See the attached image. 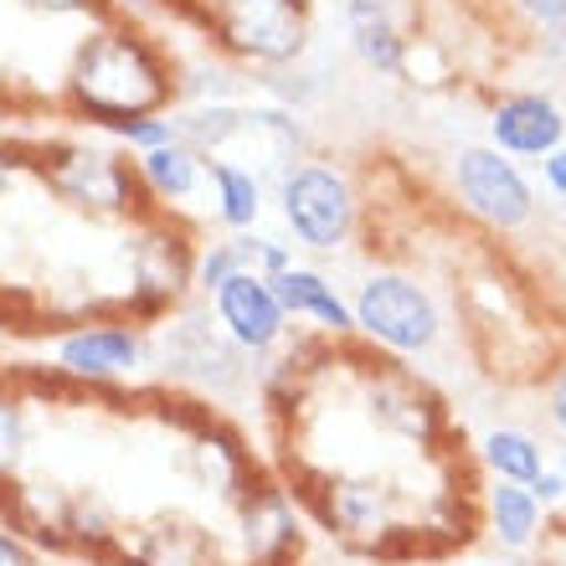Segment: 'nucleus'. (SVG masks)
Returning <instances> with one entry per match:
<instances>
[{
    "mask_svg": "<svg viewBox=\"0 0 566 566\" xmlns=\"http://www.w3.org/2000/svg\"><path fill=\"white\" fill-rule=\"evenodd\" d=\"M176 104L180 67L149 27L129 15H98L77 36L67 73H62V108L77 124L119 129L124 119H155Z\"/></svg>",
    "mask_w": 566,
    "mask_h": 566,
    "instance_id": "nucleus-1",
    "label": "nucleus"
},
{
    "mask_svg": "<svg viewBox=\"0 0 566 566\" xmlns=\"http://www.w3.org/2000/svg\"><path fill=\"white\" fill-rule=\"evenodd\" d=\"M46 180V191L62 207L83 211L93 222H139L149 217V196L139 186V170L108 145H83V139H62L42 145L36 160H27Z\"/></svg>",
    "mask_w": 566,
    "mask_h": 566,
    "instance_id": "nucleus-2",
    "label": "nucleus"
},
{
    "mask_svg": "<svg viewBox=\"0 0 566 566\" xmlns=\"http://www.w3.org/2000/svg\"><path fill=\"white\" fill-rule=\"evenodd\" d=\"M196 27L222 57L279 73L294 67L310 46V0H207Z\"/></svg>",
    "mask_w": 566,
    "mask_h": 566,
    "instance_id": "nucleus-3",
    "label": "nucleus"
},
{
    "mask_svg": "<svg viewBox=\"0 0 566 566\" xmlns=\"http://www.w3.org/2000/svg\"><path fill=\"white\" fill-rule=\"evenodd\" d=\"M191 289H196L191 232L170 222L165 211L139 217L135 238H129V294H124L119 314H129L135 325H155L165 314H176Z\"/></svg>",
    "mask_w": 566,
    "mask_h": 566,
    "instance_id": "nucleus-4",
    "label": "nucleus"
},
{
    "mask_svg": "<svg viewBox=\"0 0 566 566\" xmlns=\"http://www.w3.org/2000/svg\"><path fill=\"white\" fill-rule=\"evenodd\" d=\"M149 360V335L129 314H93L73 319L52 340V376L77 387H119Z\"/></svg>",
    "mask_w": 566,
    "mask_h": 566,
    "instance_id": "nucleus-5",
    "label": "nucleus"
},
{
    "mask_svg": "<svg viewBox=\"0 0 566 566\" xmlns=\"http://www.w3.org/2000/svg\"><path fill=\"white\" fill-rule=\"evenodd\" d=\"M279 211L283 227L310 253H340L356 232V196L350 180L329 165H294L279 180Z\"/></svg>",
    "mask_w": 566,
    "mask_h": 566,
    "instance_id": "nucleus-6",
    "label": "nucleus"
},
{
    "mask_svg": "<svg viewBox=\"0 0 566 566\" xmlns=\"http://www.w3.org/2000/svg\"><path fill=\"white\" fill-rule=\"evenodd\" d=\"M350 319L371 345L397 350V356H422L438 340V329H443L428 289L402 279V273H371L360 283L356 304H350Z\"/></svg>",
    "mask_w": 566,
    "mask_h": 566,
    "instance_id": "nucleus-7",
    "label": "nucleus"
},
{
    "mask_svg": "<svg viewBox=\"0 0 566 566\" xmlns=\"http://www.w3.org/2000/svg\"><path fill=\"white\" fill-rule=\"evenodd\" d=\"M453 180H459L463 207L474 211L479 222L500 227V232H515V227H525V222H531V211H536L531 180H525L521 170H515V160H510V155H500L494 145L459 149Z\"/></svg>",
    "mask_w": 566,
    "mask_h": 566,
    "instance_id": "nucleus-8",
    "label": "nucleus"
},
{
    "mask_svg": "<svg viewBox=\"0 0 566 566\" xmlns=\"http://www.w3.org/2000/svg\"><path fill=\"white\" fill-rule=\"evenodd\" d=\"M207 304H211L217 329L238 345L242 356H263V350H273V345L283 340V329H289V314H283L273 283L258 279V273H232Z\"/></svg>",
    "mask_w": 566,
    "mask_h": 566,
    "instance_id": "nucleus-9",
    "label": "nucleus"
},
{
    "mask_svg": "<svg viewBox=\"0 0 566 566\" xmlns=\"http://www.w3.org/2000/svg\"><path fill=\"white\" fill-rule=\"evenodd\" d=\"M186 469L196 474V484H207L217 500L238 505L242 494L253 490V453L238 432L217 418H196L186 432Z\"/></svg>",
    "mask_w": 566,
    "mask_h": 566,
    "instance_id": "nucleus-10",
    "label": "nucleus"
},
{
    "mask_svg": "<svg viewBox=\"0 0 566 566\" xmlns=\"http://www.w3.org/2000/svg\"><path fill=\"white\" fill-rule=\"evenodd\" d=\"M566 139V114L546 93H510L490 114V145L500 155H525V160H546Z\"/></svg>",
    "mask_w": 566,
    "mask_h": 566,
    "instance_id": "nucleus-11",
    "label": "nucleus"
},
{
    "mask_svg": "<svg viewBox=\"0 0 566 566\" xmlns=\"http://www.w3.org/2000/svg\"><path fill=\"white\" fill-rule=\"evenodd\" d=\"M232 510H238L242 546H248L253 562H283V556L294 552V541H298L294 505H289V494L279 484H253Z\"/></svg>",
    "mask_w": 566,
    "mask_h": 566,
    "instance_id": "nucleus-12",
    "label": "nucleus"
},
{
    "mask_svg": "<svg viewBox=\"0 0 566 566\" xmlns=\"http://www.w3.org/2000/svg\"><path fill=\"white\" fill-rule=\"evenodd\" d=\"M273 294H279L283 314L289 319H310L325 335H350L356 319H350V304L340 298V289L325 279L319 269H304V263H289L283 273H273Z\"/></svg>",
    "mask_w": 566,
    "mask_h": 566,
    "instance_id": "nucleus-13",
    "label": "nucleus"
},
{
    "mask_svg": "<svg viewBox=\"0 0 566 566\" xmlns=\"http://www.w3.org/2000/svg\"><path fill=\"white\" fill-rule=\"evenodd\" d=\"M124 566H227L222 546L196 521H160L145 525L135 546H124Z\"/></svg>",
    "mask_w": 566,
    "mask_h": 566,
    "instance_id": "nucleus-14",
    "label": "nucleus"
},
{
    "mask_svg": "<svg viewBox=\"0 0 566 566\" xmlns=\"http://www.w3.org/2000/svg\"><path fill=\"white\" fill-rule=\"evenodd\" d=\"M345 31L356 57L381 77H402L407 73V36L391 21L387 0H345Z\"/></svg>",
    "mask_w": 566,
    "mask_h": 566,
    "instance_id": "nucleus-15",
    "label": "nucleus"
},
{
    "mask_svg": "<svg viewBox=\"0 0 566 566\" xmlns=\"http://www.w3.org/2000/svg\"><path fill=\"white\" fill-rule=\"evenodd\" d=\"M211 196V217L227 227V232H253L258 217H263V176L253 165H238L227 155H211L207 160V186Z\"/></svg>",
    "mask_w": 566,
    "mask_h": 566,
    "instance_id": "nucleus-16",
    "label": "nucleus"
},
{
    "mask_svg": "<svg viewBox=\"0 0 566 566\" xmlns=\"http://www.w3.org/2000/svg\"><path fill=\"white\" fill-rule=\"evenodd\" d=\"M135 170H139V186H145V196L155 201L160 211L180 207V201H191L201 186H207V160L196 155V149L186 145H160V149H145V155H135Z\"/></svg>",
    "mask_w": 566,
    "mask_h": 566,
    "instance_id": "nucleus-17",
    "label": "nucleus"
},
{
    "mask_svg": "<svg viewBox=\"0 0 566 566\" xmlns=\"http://www.w3.org/2000/svg\"><path fill=\"white\" fill-rule=\"evenodd\" d=\"M242 124H248V114H242L238 104H227V98H211V104H176V108H170V135H176V145L196 149L201 160L227 155V149L242 139Z\"/></svg>",
    "mask_w": 566,
    "mask_h": 566,
    "instance_id": "nucleus-18",
    "label": "nucleus"
},
{
    "mask_svg": "<svg viewBox=\"0 0 566 566\" xmlns=\"http://www.w3.org/2000/svg\"><path fill=\"white\" fill-rule=\"evenodd\" d=\"M31 448V402L21 391V376L0 371V490H11Z\"/></svg>",
    "mask_w": 566,
    "mask_h": 566,
    "instance_id": "nucleus-19",
    "label": "nucleus"
},
{
    "mask_svg": "<svg viewBox=\"0 0 566 566\" xmlns=\"http://www.w3.org/2000/svg\"><path fill=\"white\" fill-rule=\"evenodd\" d=\"M490 525H494V536H500V546H510V552L531 546V541H536V525H541L536 494L525 490V484H505V479H500L490 490Z\"/></svg>",
    "mask_w": 566,
    "mask_h": 566,
    "instance_id": "nucleus-20",
    "label": "nucleus"
},
{
    "mask_svg": "<svg viewBox=\"0 0 566 566\" xmlns=\"http://www.w3.org/2000/svg\"><path fill=\"white\" fill-rule=\"evenodd\" d=\"M484 463H490L505 484H531V479L546 469L541 443L531 438V432H521V428H494L490 438H484Z\"/></svg>",
    "mask_w": 566,
    "mask_h": 566,
    "instance_id": "nucleus-21",
    "label": "nucleus"
},
{
    "mask_svg": "<svg viewBox=\"0 0 566 566\" xmlns=\"http://www.w3.org/2000/svg\"><path fill=\"white\" fill-rule=\"evenodd\" d=\"M108 135L119 139V145H129L135 155H145V149H160L170 145V114H155V119H124L119 129H108Z\"/></svg>",
    "mask_w": 566,
    "mask_h": 566,
    "instance_id": "nucleus-22",
    "label": "nucleus"
},
{
    "mask_svg": "<svg viewBox=\"0 0 566 566\" xmlns=\"http://www.w3.org/2000/svg\"><path fill=\"white\" fill-rule=\"evenodd\" d=\"M21 11L31 15H57V21H98L104 11V0H15Z\"/></svg>",
    "mask_w": 566,
    "mask_h": 566,
    "instance_id": "nucleus-23",
    "label": "nucleus"
},
{
    "mask_svg": "<svg viewBox=\"0 0 566 566\" xmlns=\"http://www.w3.org/2000/svg\"><path fill=\"white\" fill-rule=\"evenodd\" d=\"M515 11L536 27H566V0H515Z\"/></svg>",
    "mask_w": 566,
    "mask_h": 566,
    "instance_id": "nucleus-24",
    "label": "nucleus"
},
{
    "mask_svg": "<svg viewBox=\"0 0 566 566\" xmlns=\"http://www.w3.org/2000/svg\"><path fill=\"white\" fill-rule=\"evenodd\" d=\"M525 490L536 494V505H556V500H566V479H562V469H541Z\"/></svg>",
    "mask_w": 566,
    "mask_h": 566,
    "instance_id": "nucleus-25",
    "label": "nucleus"
},
{
    "mask_svg": "<svg viewBox=\"0 0 566 566\" xmlns=\"http://www.w3.org/2000/svg\"><path fill=\"white\" fill-rule=\"evenodd\" d=\"M0 566H31V546L0 521Z\"/></svg>",
    "mask_w": 566,
    "mask_h": 566,
    "instance_id": "nucleus-26",
    "label": "nucleus"
},
{
    "mask_svg": "<svg viewBox=\"0 0 566 566\" xmlns=\"http://www.w3.org/2000/svg\"><path fill=\"white\" fill-rule=\"evenodd\" d=\"M541 165H546V186H552L556 196H566V145H556Z\"/></svg>",
    "mask_w": 566,
    "mask_h": 566,
    "instance_id": "nucleus-27",
    "label": "nucleus"
},
{
    "mask_svg": "<svg viewBox=\"0 0 566 566\" xmlns=\"http://www.w3.org/2000/svg\"><path fill=\"white\" fill-rule=\"evenodd\" d=\"M546 407H552V422L566 432V366L556 371V381H552V397H546Z\"/></svg>",
    "mask_w": 566,
    "mask_h": 566,
    "instance_id": "nucleus-28",
    "label": "nucleus"
},
{
    "mask_svg": "<svg viewBox=\"0 0 566 566\" xmlns=\"http://www.w3.org/2000/svg\"><path fill=\"white\" fill-rule=\"evenodd\" d=\"M27 170V160H15L11 149H0V201H6V191H11V180Z\"/></svg>",
    "mask_w": 566,
    "mask_h": 566,
    "instance_id": "nucleus-29",
    "label": "nucleus"
},
{
    "mask_svg": "<svg viewBox=\"0 0 566 566\" xmlns=\"http://www.w3.org/2000/svg\"><path fill=\"white\" fill-rule=\"evenodd\" d=\"M108 15H129V21H139V15L149 11V0H104Z\"/></svg>",
    "mask_w": 566,
    "mask_h": 566,
    "instance_id": "nucleus-30",
    "label": "nucleus"
},
{
    "mask_svg": "<svg viewBox=\"0 0 566 566\" xmlns=\"http://www.w3.org/2000/svg\"><path fill=\"white\" fill-rule=\"evenodd\" d=\"M541 46H546V57H562L566 62V27H546Z\"/></svg>",
    "mask_w": 566,
    "mask_h": 566,
    "instance_id": "nucleus-31",
    "label": "nucleus"
}]
</instances>
